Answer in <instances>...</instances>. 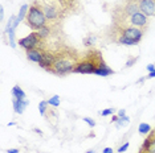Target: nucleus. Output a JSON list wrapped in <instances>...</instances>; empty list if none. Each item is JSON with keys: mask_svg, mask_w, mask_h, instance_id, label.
I'll list each match as a JSON object with an SVG mask.
<instances>
[{"mask_svg": "<svg viewBox=\"0 0 155 153\" xmlns=\"http://www.w3.org/2000/svg\"><path fill=\"white\" fill-rule=\"evenodd\" d=\"M7 153H20V149H17V148H11V149H7Z\"/></svg>", "mask_w": 155, "mask_h": 153, "instance_id": "nucleus-27", "label": "nucleus"}, {"mask_svg": "<svg viewBox=\"0 0 155 153\" xmlns=\"http://www.w3.org/2000/svg\"><path fill=\"white\" fill-rule=\"evenodd\" d=\"M118 119H119V116H118V115H113V116H111V123H117V121H118Z\"/></svg>", "mask_w": 155, "mask_h": 153, "instance_id": "nucleus-31", "label": "nucleus"}, {"mask_svg": "<svg viewBox=\"0 0 155 153\" xmlns=\"http://www.w3.org/2000/svg\"><path fill=\"white\" fill-rule=\"evenodd\" d=\"M3 19H4V7H0V20L3 21Z\"/></svg>", "mask_w": 155, "mask_h": 153, "instance_id": "nucleus-29", "label": "nucleus"}, {"mask_svg": "<svg viewBox=\"0 0 155 153\" xmlns=\"http://www.w3.org/2000/svg\"><path fill=\"white\" fill-rule=\"evenodd\" d=\"M138 131L140 135H149L151 132V126L147 123H140L139 127H138Z\"/></svg>", "mask_w": 155, "mask_h": 153, "instance_id": "nucleus-17", "label": "nucleus"}, {"mask_svg": "<svg viewBox=\"0 0 155 153\" xmlns=\"http://www.w3.org/2000/svg\"><path fill=\"white\" fill-rule=\"evenodd\" d=\"M54 54L56 58L53 66L49 69V73L56 75H66L69 73H73L81 60L77 52L70 48H61L57 52H54Z\"/></svg>", "mask_w": 155, "mask_h": 153, "instance_id": "nucleus-1", "label": "nucleus"}, {"mask_svg": "<svg viewBox=\"0 0 155 153\" xmlns=\"http://www.w3.org/2000/svg\"><path fill=\"white\" fill-rule=\"evenodd\" d=\"M48 104L52 107H58L60 106V96L58 95H53L52 98L48 99Z\"/></svg>", "mask_w": 155, "mask_h": 153, "instance_id": "nucleus-20", "label": "nucleus"}, {"mask_svg": "<svg viewBox=\"0 0 155 153\" xmlns=\"http://www.w3.org/2000/svg\"><path fill=\"white\" fill-rule=\"evenodd\" d=\"M86 153H96V151H87Z\"/></svg>", "mask_w": 155, "mask_h": 153, "instance_id": "nucleus-36", "label": "nucleus"}, {"mask_svg": "<svg viewBox=\"0 0 155 153\" xmlns=\"http://www.w3.org/2000/svg\"><path fill=\"white\" fill-rule=\"evenodd\" d=\"M129 145H130V142H129V141H126V142H125V144H122V145H121V147H119V148H118V151H117V152H118V153H123V152H125V151H126V149H127V148H129Z\"/></svg>", "mask_w": 155, "mask_h": 153, "instance_id": "nucleus-24", "label": "nucleus"}, {"mask_svg": "<svg viewBox=\"0 0 155 153\" xmlns=\"http://www.w3.org/2000/svg\"><path fill=\"white\" fill-rule=\"evenodd\" d=\"M155 70V65L154 64H150V65H147V71L151 73V71H154Z\"/></svg>", "mask_w": 155, "mask_h": 153, "instance_id": "nucleus-28", "label": "nucleus"}, {"mask_svg": "<svg viewBox=\"0 0 155 153\" xmlns=\"http://www.w3.org/2000/svg\"><path fill=\"white\" fill-rule=\"evenodd\" d=\"M113 114H114V110H113V108H106V110L101 111L102 116H107V115H113Z\"/></svg>", "mask_w": 155, "mask_h": 153, "instance_id": "nucleus-25", "label": "nucleus"}, {"mask_svg": "<svg viewBox=\"0 0 155 153\" xmlns=\"http://www.w3.org/2000/svg\"><path fill=\"white\" fill-rule=\"evenodd\" d=\"M43 38L38 37L37 32H32L31 34H28L27 37L21 38L19 41V45L25 50H31V49H35V48H40L43 45Z\"/></svg>", "mask_w": 155, "mask_h": 153, "instance_id": "nucleus-6", "label": "nucleus"}, {"mask_svg": "<svg viewBox=\"0 0 155 153\" xmlns=\"http://www.w3.org/2000/svg\"><path fill=\"white\" fill-rule=\"evenodd\" d=\"M37 34H38V37H40V38L45 40V38H48L49 34H51V28H49L48 25H45V27L41 28V29L37 30Z\"/></svg>", "mask_w": 155, "mask_h": 153, "instance_id": "nucleus-16", "label": "nucleus"}, {"mask_svg": "<svg viewBox=\"0 0 155 153\" xmlns=\"http://www.w3.org/2000/svg\"><path fill=\"white\" fill-rule=\"evenodd\" d=\"M96 75H100V76H109V75H111V74H114V70L113 69H110L109 66L106 65V62H104L100 67L96 70V73H94Z\"/></svg>", "mask_w": 155, "mask_h": 153, "instance_id": "nucleus-13", "label": "nucleus"}, {"mask_svg": "<svg viewBox=\"0 0 155 153\" xmlns=\"http://www.w3.org/2000/svg\"><path fill=\"white\" fill-rule=\"evenodd\" d=\"M11 94H12V96H13L15 99H25V98H27L25 92L23 91V89L20 87V86H13Z\"/></svg>", "mask_w": 155, "mask_h": 153, "instance_id": "nucleus-14", "label": "nucleus"}, {"mask_svg": "<svg viewBox=\"0 0 155 153\" xmlns=\"http://www.w3.org/2000/svg\"><path fill=\"white\" fill-rule=\"evenodd\" d=\"M48 100H41L38 103V112H40L43 116H47V111H48Z\"/></svg>", "mask_w": 155, "mask_h": 153, "instance_id": "nucleus-18", "label": "nucleus"}, {"mask_svg": "<svg viewBox=\"0 0 155 153\" xmlns=\"http://www.w3.org/2000/svg\"><path fill=\"white\" fill-rule=\"evenodd\" d=\"M25 21H27V25L33 30H37L41 29L43 27L47 25V17H45L43 9L38 4H32L29 7V11H28V15L25 17Z\"/></svg>", "mask_w": 155, "mask_h": 153, "instance_id": "nucleus-3", "label": "nucleus"}, {"mask_svg": "<svg viewBox=\"0 0 155 153\" xmlns=\"http://www.w3.org/2000/svg\"><path fill=\"white\" fill-rule=\"evenodd\" d=\"M105 61L100 52L96 49H91L84 55V58L80 60L73 73H77V74H94L96 70Z\"/></svg>", "mask_w": 155, "mask_h": 153, "instance_id": "nucleus-2", "label": "nucleus"}, {"mask_svg": "<svg viewBox=\"0 0 155 153\" xmlns=\"http://www.w3.org/2000/svg\"><path fill=\"white\" fill-rule=\"evenodd\" d=\"M126 23H129V27H137L140 29H144L147 27V16H144L142 12H137L131 15L126 20Z\"/></svg>", "mask_w": 155, "mask_h": 153, "instance_id": "nucleus-7", "label": "nucleus"}, {"mask_svg": "<svg viewBox=\"0 0 155 153\" xmlns=\"http://www.w3.org/2000/svg\"><path fill=\"white\" fill-rule=\"evenodd\" d=\"M115 30H117V34L118 37L119 36H123L129 40H131L133 42L138 44L143 37V29L140 28H137V27H121V25H117L115 27Z\"/></svg>", "mask_w": 155, "mask_h": 153, "instance_id": "nucleus-5", "label": "nucleus"}, {"mask_svg": "<svg viewBox=\"0 0 155 153\" xmlns=\"http://www.w3.org/2000/svg\"><path fill=\"white\" fill-rule=\"evenodd\" d=\"M96 44V37L93 36V34H89V36H86L85 38H84V45L85 46H93V45Z\"/></svg>", "mask_w": 155, "mask_h": 153, "instance_id": "nucleus-19", "label": "nucleus"}, {"mask_svg": "<svg viewBox=\"0 0 155 153\" xmlns=\"http://www.w3.org/2000/svg\"><path fill=\"white\" fill-rule=\"evenodd\" d=\"M130 123V119L127 116H123V117H119L118 121L115 123V127L117 128H121L122 126H126V124H129Z\"/></svg>", "mask_w": 155, "mask_h": 153, "instance_id": "nucleus-22", "label": "nucleus"}, {"mask_svg": "<svg viewBox=\"0 0 155 153\" xmlns=\"http://www.w3.org/2000/svg\"><path fill=\"white\" fill-rule=\"evenodd\" d=\"M12 126H15V121H11V123H8V127H12Z\"/></svg>", "mask_w": 155, "mask_h": 153, "instance_id": "nucleus-35", "label": "nucleus"}, {"mask_svg": "<svg viewBox=\"0 0 155 153\" xmlns=\"http://www.w3.org/2000/svg\"><path fill=\"white\" fill-rule=\"evenodd\" d=\"M137 60H138L137 57H133V58H130L129 61H126V67H130V66H133L137 62Z\"/></svg>", "mask_w": 155, "mask_h": 153, "instance_id": "nucleus-26", "label": "nucleus"}, {"mask_svg": "<svg viewBox=\"0 0 155 153\" xmlns=\"http://www.w3.org/2000/svg\"><path fill=\"white\" fill-rule=\"evenodd\" d=\"M117 115H118L119 117H123V116H126V111H125V110H119Z\"/></svg>", "mask_w": 155, "mask_h": 153, "instance_id": "nucleus-30", "label": "nucleus"}, {"mask_svg": "<svg viewBox=\"0 0 155 153\" xmlns=\"http://www.w3.org/2000/svg\"><path fill=\"white\" fill-rule=\"evenodd\" d=\"M140 152L142 153H155V137H154L153 132H150V136L144 140Z\"/></svg>", "mask_w": 155, "mask_h": 153, "instance_id": "nucleus-11", "label": "nucleus"}, {"mask_svg": "<svg viewBox=\"0 0 155 153\" xmlns=\"http://www.w3.org/2000/svg\"><path fill=\"white\" fill-rule=\"evenodd\" d=\"M102 153H114V151H113V148H105Z\"/></svg>", "mask_w": 155, "mask_h": 153, "instance_id": "nucleus-33", "label": "nucleus"}, {"mask_svg": "<svg viewBox=\"0 0 155 153\" xmlns=\"http://www.w3.org/2000/svg\"><path fill=\"white\" fill-rule=\"evenodd\" d=\"M151 78H155V70L151 71V73H149V74H147V76H146V79H151Z\"/></svg>", "mask_w": 155, "mask_h": 153, "instance_id": "nucleus-32", "label": "nucleus"}, {"mask_svg": "<svg viewBox=\"0 0 155 153\" xmlns=\"http://www.w3.org/2000/svg\"><path fill=\"white\" fill-rule=\"evenodd\" d=\"M25 54H27L28 61L40 64L41 58H43V54H44V49H41V48H35V49H31V50H25Z\"/></svg>", "mask_w": 155, "mask_h": 153, "instance_id": "nucleus-10", "label": "nucleus"}, {"mask_svg": "<svg viewBox=\"0 0 155 153\" xmlns=\"http://www.w3.org/2000/svg\"><path fill=\"white\" fill-rule=\"evenodd\" d=\"M28 99H12V104H13V111H15L16 114H20L21 115L24 112V110H25V107L28 106Z\"/></svg>", "mask_w": 155, "mask_h": 153, "instance_id": "nucleus-12", "label": "nucleus"}, {"mask_svg": "<svg viewBox=\"0 0 155 153\" xmlns=\"http://www.w3.org/2000/svg\"><path fill=\"white\" fill-rule=\"evenodd\" d=\"M36 4H38L43 9L45 17L49 21H57L60 17L62 16V5L57 4L56 2H36Z\"/></svg>", "mask_w": 155, "mask_h": 153, "instance_id": "nucleus-4", "label": "nucleus"}, {"mask_svg": "<svg viewBox=\"0 0 155 153\" xmlns=\"http://www.w3.org/2000/svg\"><path fill=\"white\" fill-rule=\"evenodd\" d=\"M84 121L89 126L90 128H94L96 127V121H94V119H91V117H84Z\"/></svg>", "mask_w": 155, "mask_h": 153, "instance_id": "nucleus-23", "label": "nucleus"}, {"mask_svg": "<svg viewBox=\"0 0 155 153\" xmlns=\"http://www.w3.org/2000/svg\"><path fill=\"white\" fill-rule=\"evenodd\" d=\"M29 7H31V5H28V4H23L21 7H20L19 13H17V19H19L20 21H23V20L27 17L28 11H29Z\"/></svg>", "mask_w": 155, "mask_h": 153, "instance_id": "nucleus-15", "label": "nucleus"}, {"mask_svg": "<svg viewBox=\"0 0 155 153\" xmlns=\"http://www.w3.org/2000/svg\"><path fill=\"white\" fill-rule=\"evenodd\" d=\"M54 58H56V54L54 52H51V50H44V54H43V58L40 61V67L45 69V70L49 71V69L53 66V62H54Z\"/></svg>", "mask_w": 155, "mask_h": 153, "instance_id": "nucleus-9", "label": "nucleus"}, {"mask_svg": "<svg viewBox=\"0 0 155 153\" xmlns=\"http://www.w3.org/2000/svg\"><path fill=\"white\" fill-rule=\"evenodd\" d=\"M7 36H8V40H9V45H11V48L15 49L16 48V42H15V30H9V32L5 33Z\"/></svg>", "mask_w": 155, "mask_h": 153, "instance_id": "nucleus-21", "label": "nucleus"}, {"mask_svg": "<svg viewBox=\"0 0 155 153\" xmlns=\"http://www.w3.org/2000/svg\"><path fill=\"white\" fill-rule=\"evenodd\" d=\"M35 132H36V133H38V135H41V136H43V132H41L40 130H37V128H35Z\"/></svg>", "mask_w": 155, "mask_h": 153, "instance_id": "nucleus-34", "label": "nucleus"}, {"mask_svg": "<svg viewBox=\"0 0 155 153\" xmlns=\"http://www.w3.org/2000/svg\"><path fill=\"white\" fill-rule=\"evenodd\" d=\"M139 11L144 16H153L155 15V0H139Z\"/></svg>", "mask_w": 155, "mask_h": 153, "instance_id": "nucleus-8", "label": "nucleus"}]
</instances>
